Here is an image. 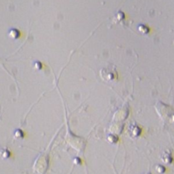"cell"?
Returning <instances> with one entry per match:
<instances>
[{
    "label": "cell",
    "instance_id": "obj_1",
    "mask_svg": "<svg viewBox=\"0 0 174 174\" xmlns=\"http://www.w3.org/2000/svg\"></svg>",
    "mask_w": 174,
    "mask_h": 174
}]
</instances>
